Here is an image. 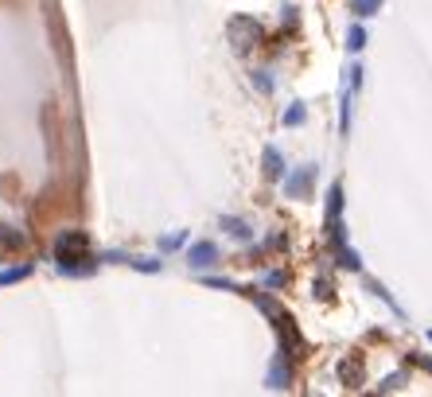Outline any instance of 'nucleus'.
I'll return each mask as SVG.
<instances>
[{
	"label": "nucleus",
	"instance_id": "15",
	"mask_svg": "<svg viewBox=\"0 0 432 397\" xmlns=\"http://www.w3.org/2000/svg\"><path fill=\"white\" fill-rule=\"evenodd\" d=\"M304 117H308V109H304L300 101H296V106H292V109L285 113V125H288V129H292V125H304Z\"/></svg>",
	"mask_w": 432,
	"mask_h": 397
},
{
	"label": "nucleus",
	"instance_id": "6",
	"mask_svg": "<svg viewBox=\"0 0 432 397\" xmlns=\"http://www.w3.org/2000/svg\"><path fill=\"white\" fill-rule=\"evenodd\" d=\"M288 362H292V359H288L285 350L273 359V366H269V378H265V382H269V389H288V385H292V370H288Z\"/></svg>",
	"mask_w": 432,
	"mask_h": 397
},
{
	"label": "nucleus",
	"instance_id": "1",
	"mask_svg": "<svg viewBox=\"0 0 432 397\" xmlns=\"http://www.w3.org/2000/svg\"><path fill=\"white\" fill-rule=\"evenodd\" d=\"M226 32H230V43H234V51H238V55L253 51V47H257V43L265 39V27L257 24L253 16H234Z\"/></svg>",
	"mask_w": 432,
	"mask_h": 397
},
{
	"label": "nucleus",
	"instance_id": "23",
	"mask_svg": "<svg viewBox=\"0 0 432 397\" xmlns=\"http://www.w3.org/2000/svg\"><path fill=\"white\" fill-rule=\"evenodd\" d=\"M429 339H432V331H429Z\"/></svg>",
	"mask_w": 432,
	"mask_h": 397
},
{
	"label": "nucleus",
	"instance_id": "22",
	"mask_svg": "<svg viewBox=\"0 0 432 397\" xmlns=\"http://www.w3.org/2000/svg\"><path fill=\"white\" fill-rule=\"evenodd\" d=\"M417 362H420V366H424V370L432 374V359H417Z\"/></svg>",
	"mask_w": 432,
	"mask_h": 397
},
{
	"label": "nucleus",
	"instance_id": "7",
	"mask_svg": "<svg viewBox=\"0 0 432 397\" xmlns=\"http://www.w3.org/2000/svg\"><path fill=\"white\" fill-rule=\"evenodd\" d=\"M187 261H191V269H211L218 261V245L215 241H199V245H191Z\"/></svg>",
	"mask_w": 432,
	"mask_h": 397
},
{
	"label": "nucleus",
	"instance_id": "19",
	"mask_svg": "<svg viewBox=\"0 0 432 397\" xmlns=\"http://www.w3.org/2000/svg\"><path fill=\"white\" fill-rule=\"evenodd\" d=\"M183 238H187V234H168L160 245H164V250H176V245H183Z\"/></svg>",
	"mask_w": 432,
	"mask_h": 397
},
{
	"label": "nucleus",
	"instance_id": "5",
	"mask_svg": "<svg viewBox=\"0 0 432 397\" xmlns=\"http://www.w3.org/2000/svg\"><path fill=\"white\" fill-rule=\"evenodd\" d=\"M339 382L347 385V389H362V382H366V366H362V354H350V359L339 362Z\"/></svg>",
	"mask_w": 432,
	"mask_h": 397
},
{
	"label": "nucleus",
	"instance_id": "17",
	"mask_svg": "<svg viewBox=\"0 0 432 397\" xmlns=\"http://www.w3.org/2000/svg\"><path fill=\"white\" fill-rule=\"evenodd\" d=\"M288 285V273H280V269H273L269 277H265V289H285Z\"/></svg>",
	"mask_w": 432,
	"mask_h": 397
},
{
	"label": "nucleus",
	"instance_id": "9",
	"mask_svg": "<svg viewBox=\"0 0 432 397\" xmlns=\"http://www.w3.org/2000/svg\"><path fill=\"white\" fill-rule=\"evenodd\" d=\"M265 176L269 180H285V160H280L276 148H265Z\"/></svg>",
	"mask_w": 432,
	"mask_h": 397
},
{
	"label": "nucleus",
	"instance_id": "18",
	"mask_svg": "<svg viewBox=\"0 0 432 397\" xmlns=\"http://www.w3.org/2000/svg\"><path fill=\"white\" fill-rule=\"evenodd\" d=\"M401 382H405V374H389L378 389H382V394H394V389H401Z\"/></svg>",
	"mask_w": 432,
	"mask_h": 397
},
{
	"label": "nucleus",
	"instance_id": "8",
	"mask_svg": "<svg viewBox=\"0 0 432 397\" xmlns=\"http://www.w3.org/2000/svg\"><path fill=\"white\" fill-rule=\"evenodd\" d=\"M339 215H343V187L331 183V195H327V230L339 226Z\"/></svg>",
	"mask_w": 432,
	"mask_h": 397
},
{
	"label": "nucleus",
	"instance_id": "13",
	"mask_svg": "<svg viewBox=\"0 0 432 397\" xmlns=\"http://www.w3.org/2000/svg\"><path fill=\"white\" fill-rule=\"evenodd\" d=\"M339 265H343V269H362V261H359V253L355 250H347V245H339Z\"/></svg>",
	"mask_w": 432,
	"mask_h": 397
},
{
	"label": "nucleus",
	"instance_id": "20",
	"mask_svg": "<svg viewBox=\"0 0 432 397\" xmlns=\"http://www.w3.org/2000/svg\"><path fill=\"white\" fill-rule=\"evenodd\" d=\"M315 296H320V300H331V285H327V280H315Z\"/></svg>",
	"mask_w": 432,
	"mask_h": 397
},
{
	"label": "nucleus",
	"instance_id": "16",
	"mask_svg": "<svg viewBox=\"0 0 432 397\" xmlns=\"http://www.w3.org/2000/svg\"><path fill=\"white\" fill-rule=\"evenodd\" d=\"M253 86H257L261 94H273V78H269V71H253Z\"/></svg>",
	"mask_w": 432,
	"mask_h": 397
},
{
	"label": "nucleus",
	"instance_id": "14",
	"mask_svg": "<svg viewBox=\"0 0 432 397\" xmlns=\"http://www.w3.org/2000/svg\"><path fill=\"white\" fill-rule=\"evenodd\" d=\"M27 273H32L27 265H20V269H4V273H0V285H16V280H24Z\"/></svg>",
	"mask_w": 432,
	"mask_h": 397
},
{
	"label": "nucleus",
	"instance_id": "2",
	"mask_svg": "<svg viewBox=\"0 0 432 397\" xmlns=\"http://www.w3.org/2000/svg\"><path fill=\"white\" fill-rule=\"evenodd\" d=\"M86 253V234L82 230H62L59 238H55V261L62 269H74V261H82Z\"/></svg>",
	"mask_w": 432,
	"mask_h": 397
},
{
	"label": "nucleus",
	"instance_id": "12",
	"mask_svg": "<svg viewBox=\"0 0 432 397\" xmlns=\"http://www.w3.org/2000/svg\"><path fill=\"white\" fill-rule=\"evenodd\" d=\"M362 47H366V27H359V24H355V27L347 32V51H355V55H359Z\"/></svg>",
	"mask_w": 432,
	"mask_h": 397
},
{
	"label": "nucleus",
	"instance_id": "4",
	"mask_svg": "<svg viewBox=\"0 0 432 397\" xmlns=\"http://www.w3.org/2000/svg\"><path fill=\"white\" fill-rule=\"evenodd\" d=\"M312 183H315V168L312 164H304L300 171H292V176L285 180V195L288 199H304V195L312 191Z\"/></svg>",
	"mask_w": 432,
	"mask_h": 397
},
{
	"label": "nucleus",
	"instance_id": "11",
	"mask_svg": "<svg viewBox=\"0 0 432 397\" xmlns=\"http://www.w3.org/2000/svg\"><path fill=\"white\" fill-rule=\"evenodd\" d=\"M382 8V0H350V12L359 16V20H366V16H374Z\"/></svg>",
	"mask_w": 432,
	"mask_h": 397
},
{
	"label": "nucleus",
	"instance_id": "3",
	"mask_svg": "<svg viewBox=\"0 0 432 397\" xmlns=\"http://www.w3.org/2000/svg\"><path fill=\"white\" fill-rule=\"evenodd\" d=\"M273 320H276V335H280V350H285L292 362L304 359V339H300V331H296V320L288 312H276Z\"/></svg>",
	"mask_w": 432,
	"mask_h": 397
},
{
	"label": "nucleus",
	"instance_id": "10",
	"mask_svg": "<svg viewBox=\"0 0 432 397\" xmlns=\"http://www.w3.org/2000/svg\"><path fill=\"white\" fill-rule=\"evenodd\" d=\"M222 226H226V234L230 238H238V241H250L253 238V230L241 222V218H222Z\"/></svg>",
	"mask_w": 432,
	"mask_h": 397
},
{
	"label": "nucleus",
	"instance_id": "21",
	"mask_svg": "<svg viewBox=\"0 0 432 397\" xmlns=\"http://www.w3.org/2000/svg\"><path fill=\"white\" fill-rule=\"evenodd\" d=\"M132 265H136V269H144V273H156V269H160V261H132Z\"/></svg>",
	"mask_w": 432,
	"mask_h": 397
}]
</instances>
